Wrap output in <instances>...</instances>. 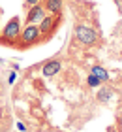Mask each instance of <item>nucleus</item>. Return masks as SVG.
<instances>
[{"instance_id": "obj_2", "label": "nucleus", "mask_w": 122, "mask_h": 132, "mask_svg": "<svg viewBox=\"0 0 122 132\" xmlns=\"http://www.w3.org/2000/svg\"><path fill=\"white\" fill-rule=\"evenodd\" d=\"M40 28L38 25H26L21 30V36H19V40H21V47H28V45H34V44H38L40 42Z\"/></svg>"}, {"instance_id": "obj_12", "label": "nucleus", "mask_w": 122, "mask_h": 132, "mask_svg": "<svg viewBox=\"0 0 122 132\" xmlns=\"http://www.w3.org/2000/svg\"><path fill=\"white\" fill-rule=\"evenodd\" d=\"M17 128H19L21 132H26V127H24V123H17Z\"/></svg>"}, {"instance_id": "obj_8", "label": "nucleus", "mask_w": 122, "mask_h": 132, "mask_svg": "<svg viewBox=\"0 0 122 132\" xmlns=\"http://www.w3.org/2000/svg\"><path fill=\"white\" fill-rule=\"evenodd\" d=\"M90 74H94L96 77H100L101 81H107V79H109L107 70H105V68H101V66H92V68H90Z\"/></svg>"}, {"instance_id": "obj_11", "label": "nucleus", "mask_w": 122, "mask_h": 132, "mask_svg": "<svg viewBox=\"0 0 122 132\" xmlns=\"http://www.w3.org/2000/svg\"><path fill=\"white\" fill-rule=\"evenodd\" d=\"M15 79H17V74H15V72H11V74H10V77H8V83L11 85V83H13Z\"/></svg>"}, {"instance_id": "obj_7", "label": "nucleus", "mask_w": 122, "mask_h": 132, "mask_svg": "<svg viewBox=\"0 0 122 132\" xmlns=\"http://www.w3.org/2000/svg\"><path fill=\"white\" fill-rule=\"evenodd\" d=\"M62 6H64V0H45V10L53 15H58L62 11Z\"/></svg>"}, {"instance_id": "obj_5", "label": "nucleus", "mask_w": 122, "mask_h": 132, "mask_svg": "<svg viewBox=\"0 0 122 132\" xmlns=\"http://www.w3.org/2000/svg\"><path fill=\"white\" fill-rule=\"evenodd\" d=\"M54 27H57V17H54L53 13L51 15H45L43 19L40 21V25H38L41 36H49V34L54 30Z\"/></svg>"}, {"instance_id": "obj_1", "label": "nucleus", "mask_w": 122, "mask_h": 132, "mask_svg": "<svg viewBox=\"0 0 122 132\" xmlns=\"http://www.w3.org/2000/svg\"><path fill=\"white\" fill-rule=\"evenodd\" d=\"M73 34H75V38L81 42V44H85V45H94L96 42L100 40L96 30H92L90 27H85V25H75Z\"/></svg>"}, {"instance_id": "obj_3", "label": "nucleus", "mask_w": 122, "mask_h": 132, "mask_svg": "<svg viewBox=\"0 0 122 132\" xmlns=\"http://www.w3.org/2000/svg\"><path fill=\"white\" fill-rule=\"evenodd\" d=\"M19 36H21V19L19 17H11L2 30V38L8 42H15V40H19Z\"/></svg>"}, {"instance_id": "obj_9", "label": "nucleus", "mask_w": 122, "mask_h": 132, "mask_svg": "<svg viewBox=\"0 0 122 132\" xmlns=\"http://www.w3.org/2000/svg\"><path fill=\"white\" fill-rule=\"evenodd\" d=\"M113 98V91L109 87H105V89H100V91H98V100L100 102H109Z\"/></svg>"}, {"instance_id": "obj_10", "label": "nucleus", "mask_w": 122, "mask_h": 132, "mask_svg": "<svg viewBox=\"0 0 122 132\" xmlns=\"http://www.w3.org/2000/svg\"><path fill=\"white\" fill-rule=\"evenodd\" d=\"M87 83H88L90 87H100V83H101V79H100V77H96L94 74H90V76L87 77Z\"/></svg>"}, {"instance_id": "obj_13", "label": "nucleus", "mask_w": 122, "mask_h": 132, "mask_svg": "<svg viewBox=\"0 0 122 132\" xmlns=\"http://www.w3.org/2000/svg\"><path fill=\"white\" fill-rule=\"evenodd\" d=\"M28 6H36V4H40V0H24Z\"/></svg>"}, {"instance_id": "obj_6", "label": "nucleus", "mask_w": 122, "mask_h": 132, "mask_svg": "<svg viewBox=\"0 0 122 132\" xmlns=\"http://www.w3.org/2000/svg\"><path fill=\"white\" fill-rule=\"evenodd\" d=\"M60 70H62V62L57 61V59H53V61H49V62L43 64L41 74H43V77H53V76H57Z\"/></svg>"}, {"instance_id": "obj_4", "label": "nucleus", "mask_w": 122, "mask_h": 132, "mask_svg": "<svg viewBox=\"0 0 122 132\" xmlns=\"http://www.w3.org/2000/svg\"><path fill=\"white\" fill-rule=\"evenodd\" d=\"M43 17H45V8L43 6H40V4L30 6V10L26 13V25H36V23H40Z\"/></svg>"}]
</instances>
